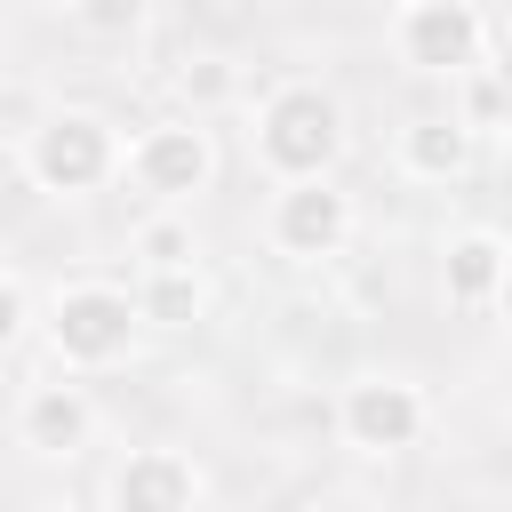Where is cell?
Masks as SVG:
<instances>
[{"mask_svg": "<svg viewBox=\"0 0 512 512\" xmlns=\"http://www.w3.org/2000/svg\"><path fill=\"white\" fill-rule=\"evenodd\" d=\"M208 304H216V288H208L200 264H184V272H144V280H136V312H144V328H200Z\"/></svg>", "mask_w": 512, "mask_h": 512, "instance_id": "7c38bea8", "label": "cell"}, {"mask_svg": "<svg viewBox=\"0 0 512 512\" xmlns=\"http://www.w3.org/2000/svg\"><path fill=\"white\" fill-rule=\"evenodd\" d=\"M128 256L144 272H184L200 264V232H192V208H152L136 232H128Z\"/></svg>", "mask_w": 512, "mask_h": 512, "instance_id": "4fadbf2b", "label": "cell"}, {"mask_svg": "<svg viewBox=\"0 0 512 512\" xmlns=\"http://www.w3.org/2000/svg\"><path fill=\"white\" fill-rule=\"evenodd\" d=\"M304 512H376L368 496H320V504H304Z\"/></svg>", "mask_w": 512, "mask_h": 512, "instance_id": "ac0fdd59", "label": "cell"}, {"mask_svg": "<svg viewBox=\"0 0 512 512\" xmlns=\"http://www.w3.org/2000/svg\"><path fill=\"white\" fill-rule=\"evenodd\" d=\"M200 504H208V472L168 440L128 448L104 480V512H200Z\"/></svg>", "mask_w": 512, "mask_h": 512, "instance_id": "9c48e42d", "label": "cell"}, {"mask_svg": "<svg viewBox=\"0 0 512 512\" xmlns=\"http://www.w3.org/2000/svg\"><path fill=\"white\" fill-rule=\"evenodd\" d=\"M40 336L56 352L64 376H96V368H120L144 336V312H136V288L120 280H64L40 312Z\"/></svg>", "mask_w": 512, "mask_h": 512, "instance_id": "3957f363", "label": "cell"}, {"mask_svg": "<svg viewBox=\"0 0 512 512\" xmlns=\"http://www.w3.org/2000/svg\"><path fill=\"white\" fill-rule=\"evenodd\" d=\"M456 120H464L472 136H480V128H496V136H504V128H512V72H504V64H480V72L464 80Z\"/></svg>", "mask_w": 512, "mask_h": 512, "instance_id": "9a60e30c", "label": "cell"}, {"mask_svg": "<svg viewBox=\"0 0 512 512\" xmlns=\"http://www.w3.org/2000/svg\"><path fill=\"white\" fill-rule=\"evenodd\" d=\"M96 432H104V408H96V392L80 376L56 368V376L24 384V400H16V448L32 464H72V456L96 448Z\"/></svg>", "mask_w": 512, "mask_h": 512, "instance_id": "ba28073f", "label": "cell"}, {"mask_svg": "<svg viewBox=\"0 0 512 512\" xmlns=\"http://www.w3.org/2000/svg\"><path fill=\"white\" fill-rule=\"evenodd\" d=\"M64 16H72L88 40H136L144 16H152V0H64Z\"/></svg>", "mask_w": 512, "mask_h": 512, "instance_id": "2e32d148", "label": "cell"}, {"mask_svg": "<svg viewBox=\"0 0 512 512\" xmlns=\"http://www.w3.org/2000/svg\"><path fill=\"white\" fill-rule=\"evenodd\" d=\"M504 152H512V128H504Z\"/></svg>", "mask_w": 512, "mask_h": 512, "instance_id": "44dd1931", "label": "cell"}, {"mask_svg": "<svg viewBox=\"0 0 512 512\" xmlns=\"http://www.w3.org/2000/svg\"><path fill=\"white\" fill-rule=\"evenodd\" d=\"M0 96H8V72H0Z\"/></svg>", "mask_w": 512, "mask_h": 512, "instance_id": "ffe728a7", "label": "cell"}, {"mask_svg": "<svg viewBox=\"0 0 512 512\" xmlns=\"http://www.w3.org/2000/svg\"><path fill=\"white\" fill-rule=\"evenodd\" d=\"M496 312L512 320V256H504V288H496Z\"/></svg>", "mask_w": 512, "mask_h": 512, "instance_id": "d6986e66", "label": "cell"}, {"mask_svg": "<svg viewBox=\"0 0 512 512\" xmlns=\"http://www.w3.org/2000/svg\"><path fill=\"white\" fill-rule=\"evenodd\" d=\"M352 192L336 184V176H312V184H272V200H264V240H272V256H288V264H328V256H344L352 248Z\"/></svg>", "mask_w": 512, "mask_h": 512, "instance_id": "52a82bcc", "label": "cell"}, {"mask_svg": "<svg viewBox=\"0 0 512 512\" xmlns=\"http://www.w3.org/2000/svg\"><path fill=\"white\" fill-rule=\"evenodd\" d=\"M232 96H240V72H232V56H184V64H176V112L208 120V112H224Z\"/></svg>", "mask_w": 512, "mask_h": 512, "instance_id": "5bb4252c", "label": "cell"}, {"mask_svg": "<svg viewBox=\"0 0 512 512\" xmlns=\"http://www.w3.org/2000/svg\"><path fill=\"white\" fill-rule=\"evenodd\" d=\"M24 328H32V288H24L16 264H0V360L24 344Z\"/></svg>", "mask_w": 512, "mask_h": 512, "instance_id": "e0dca14e", "label": "cell"}, {"mask_svg": "<svg viewBox=\"0 0 512 512\" xmlns=\"http://www.w3.org/2000/svg\"><path fill=\"white\" fill-rule=\"evenodd\" d=\"M504 256H512V240H496L488 224L456 232V240L440 248V296H448L456 312H488L496 288H504Z\"/></svg>", "mask_w": 512, "mask_h": 512, "instance_id": "8fae6325", "label": "cell"}, {"mask_svg": "<svg viewBox=\"0 0 512 512\" xmlns=\"http://www.w3.org/2000/svg\"><path fill=\"white\" fill-rule=\"evenodd\" d=\"M128 184H136L152 208H192V200L216 184V136H208V120H192V112L152 120V128L128 144Z\"/></svg>", "mask_w": 512, "mask_h": 512, "instance_id": "8992f818", "label": "cell"}, {"mask_svg": "<svg viewBox=\"0 0 512 512\" xmlns=\"http://www.w3.org/2000/svg\"><path fill=\"white\" fill-rule=\"evenodd\" d=\"M392 56L416 80H472L488 64V16H480V0H400L392 8Z\"/></svg>", "mask_w": 512, "mask_h": 512, "instance_id": "277c9868", "label": "cell"}, {"mask_svg": "<svg viewBox=\"0 0 512 512\" xmlns=\"http://www.w3.org/2000/svg\"><path fill=\"white\" fill-rule=\"evenodd\" d=\"M16 168L48 200H88L112 176H128V144H120V128L96 104H56V112H40L16 136Z\"/></svg>", "mask_w": 512, "mask_h": 512, "instance_id": "7a4b0ae2", "label": "cell"}, {"mask_svg": "<svg viewBox=\"0 0 512 512\" xmlns=\"http://www.w3.org/2000/svg\"><path fill=\"white\" fill-rule=\"evenodd\" d=\"M248 144H256V168H264L272 184L336 176V168H344V144H352L344 96H336V88H320V80H280V88H264Z\"/></svg>", "mask_w": 512, "mask_h": 512, "instance_id": "6da1fadb", "label": "cell"}, {"mask_svg": "<svg viewBox=\"0 0 512 512\" xmlns=\"http://www.w3.org/2000/svg\"><path fill=\"white\" fill-rule=\"evenodd\" d=\"M424 424H432V400H424V384L416 376H392V368H368V376H352L344 392H336V440L352 448V456H408L416 440H424Z\"/></svg>", "mask_w": 512, "mask_h": 512, "instance_id": "5b68a950", "label": "cell"}, {"mask_svg": "<svg viewBox=\"0 0 512 512\" xmlns=\"http://www.w3.org/2000/svg\"><path fill=\"white\" fill-rule=\"evenodd\" d=\"M472 128L456 120V112H416V120H400V136H392V168L408 176V184H456L464 168H472Z\"/></svg>", "mask_w": 512, "mask_h": 512, "instance_id": "30bf717a", "label": "cell"}]
</instances>
